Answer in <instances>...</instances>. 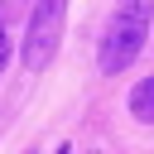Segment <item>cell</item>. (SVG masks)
Here are the masks:
<instances>
[{
  "label": "cell",
  "instance_id": "6da1fadb",
  "mask_svg": "<svg viewBox=\"0 0 154 154\" xmlns=\"http://www.w3.org/2000/svg\"><path fill=\"white\" fill-rule=\"evenodd\" d=\"M149 14H154V0H116V10L106 19V34H101V58H96L106 77L125 72L140 58V48L149 38Z\"/></svg>",
  "mask_w": 154,
  "mask_h": 154
},
{
  "label": "cell",
  "instance_id": "7a4b0ae2",
  "mask_svg": "<svg viewBox=\"0 0 154 154\" xmlns=\"http://www.w3.org/2000/svg\"><path fill=\"white\" fill-rule=\"evenodd\" d=\"M63 19H67V0H38L34 14H29V29H24V67L29 72H43L63 43Z\"/></svg>",
  "mask_w": 154,
  "mask_h": 154
},
{
  "label": "cell",
  "instance_id": "3957f363",
  "mask_svg": "<svg viewBox=\"0 0 154 154\" xmlns=\"http://www.w3.org/2000/svg\"><path fill=\"white\" fill-rule=\"evenodd\" d=\"M130 116H135V120H154V77H144V82L130 91Z\"/></svg>",
  "mask_w": 154,
  "mask_h": 154
},
{
  "label": "cell",
  "instance_id": "277c9868",
  "mask_svg": "<svg viewBox=\"0 0 154 154\" xmlns=\"http://www.w3.org/2000/svg\"><path fill=\"white\" fill-rule=\"evenodd\" d=\"M5 58H10V38H0V72H5Z\"/></svg>",
  "mask_w": 154,
  "mask_h": 154
},
{
  "label": "cell",
  "instance_id": "5b68a950",
  "mask_svg": "<svg viewBox=\"0 0 154 154\" xmlns=\"http://www.w3.org/2000/svg\"><path fill=\"white\" fill-rule=\"evenodd\" d=\"M0 38H5V29H0Z\"/></svg>",
  "mask_w": 154,
  "mask_h": 154
},
{
  "label": "cell",
  "instance_id": "8992f818",
  "mask_svg": "<svg viewBox=\"0 0 154 154\" xmlns=\"http://www.w3.org/2000/svg\"><path fill=\"white\" fill-rule=\"evenodd\" d=\"M58 154H67V149H58Z\"/></svg>",
  "mask_w": 154,
  "mask_h": 154
}]
</instances>
